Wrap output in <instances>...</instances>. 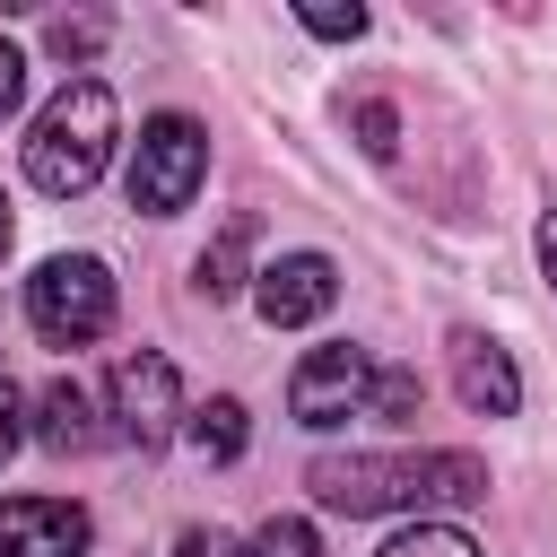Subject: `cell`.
I'll use <instances>...</instances> for the list:
<instances>
[{"label": "cell", "instance_id": "cell-1", "mask_svg": "<svg viewBox=\"0 0 557 557\" xmlns=\"http://www.w3.org/2000/svg\"><path fill=\"white\" fill-rule=\"evenodd\" d=\"M305 487L331 513H392V505H479L487 461L479 453H322Z\"/></svg>", "mask_w": 557, "mask_h": 557}, {"label": "cell", "instance_id": "cell-2", "mask_svg": "<svg viewBox=\"0 0 557 557\" xmlns=\"http://www.w3.org/2000/svg\"><path fill=\"white\" fill-rule=\"evenodd\" d=\"M104 157H113V87L104 78H70L26 131V183L52 191V200H78L104 174Z\"/></svg>", "mask_w": 557, "mask_h": 557}, {"label": "cell", "instance_id": "cell-3", "mask_svg": "<svg viewBox=\"0 0 557 557\" xmlns=\"http://www.w3.org/2000/svg\"><path fill=\"white\" fill-rule=\"evenodd\" d=\"M26 322H35V339H52V348L104 339V331H113V270H104L96 252H52V261L26 278Z\"/></svg>", "mask_w": 557, "mask_h": 557}, {"label": "cell", "instance_id": "cell-4", "mask_svg": "<svg viewBox=\"0 0 557 557\" xmlns=\"http://www.w3.org/2000/svg\"><path fill=\"white\" fill-rule=\"evenodd\" d=\"M200 174H209V131L191 113H157L139 131V148H131V209L174 218V209H191Z\"/></svg>", "mask_w": 557, "mask_h": 557}, {"label": "cell", "instance_id": "cell-5", "mask_svg": "<svg viewBox=\"0 0 557 557\" xmlns=\"http://www.w3.org/2000/svg\"><path fill=\"white\" fill-rule=\"evenodd\" d=\"M366 400H374V357H366V348H313V357L287 374V409H296V426H313V435L366 418Z\"/></svg>", "mask_w": 557, "mask_h": 557}, {"label": "cell", "instance_id": "cell-6", "mask_svg": "<svg viewBox=\"0 0 557 557\" xmlns=\"http://www.w3.org/2000/svg\"><path fill=\"white\" fill-rule=\"evenodd\" d=\"M174 418H183V383H174V366H165L157 348L113 357V426H122L139 453H157V444L174 435Z\"/></svg>", "mask_w": 557, "mask_h": 557}, {"label": "cell", "instance_id": "cell-7", "mask_svg": "<svg viewBox=\"0 0 557 557\" xmlns=\"http://www.w3.org/2000/svg\"><path fill=\"white\" fill-rule=\"evenodd\" d=\"M331 296H339V270H331L322 252H278V261L252 278V305H261L270 331H305V322H322Z\"/></svg>", "mask_w": 557, "mask_h": 557}, {"label": "cell", "instance_id": "cell-8", "mask_svg": "<svg viewBox=\"0 0 557 557\" xmlns=\"http://www.w3.org/2000/svg\"><path fill=\"white\" fill-rule=\"evenodd\" d=\"M0 557H87V505H70V496H9L0 505Z\"/></svg>", "mask_w": 557, "mask_h": 557}, {"label": "cell", "instance_id": "cell-9", "mask_svg": "<svg viewBox=\"0 0 557 557\" xmlns=\"http://www.w3.org/2000/svg\"><path fill=\"white\" fill-rule=\"evenodd\" d=\"M453 392H461L470 418H513L522 409V374L487 331H453Z\"/></svg>", "mask_w": 557, "mask_h": 557}, {"label": "cell", "instance_id": "cell-10", "mask_svg": "<svg viewBox=\"0 0 557 557\" xmlns=\"http://www.w3.org/2000/svg\"><path fill=\"white\" fill-rule=\"evenodd\" d=\"M35 435L52 444V453H87L96 444V409H87V392L61 374V383H44V400H35Z\"/></svg>", "mask_w": 557, "mask_h": 557}, {"label": "cell", "instance_id": "cell-11", "mask_svg": "<svg viewBox=\"0 0 557 557\" xmlns=\"http://www.w3.org/2000/svg\"><path fill=\"white\" fill-rule=\"evenodd\" d=\"M244 435H252V426H244V400H226V392H218V400H200V409H191V444H200V461H235V453H244Z\"/></svg>", "mask_w": 557, "mask_h": 557}, {"label": "cell", "instance_id": "cell-12", "mask_svg": "<svg viewBox=\"0 0 557 557\" xmlns=\"http://www.w3.org/2000/svg\"><path fill=\"white\" fill-rule=\"evenodd\" d=\"M244 244H252V226H244V218H235V226H226V235H218V244H209V252H200V296H209V305H218V296H235V287H244Z\"/></svg>", "mask_w": 557, "mask_h": 557}, {"label": "cell", "instance_id": "cell-13", "mask_svg": "<svg viewBox=\"0 0 557 557\" xmlns=\"http://www.w3.org/2000/svg\"><path fill=\"white\" fill-rule=\"evenodd\" d=\"M374 557H479V540L453 531V522H409V531H392Z\"/></svg>", "mask_w": 557, "mask_h": 557}, {"label": "cell", "instance_id": "cell-14", "mask_svg": "<svg viewBox=\"0 0 557 557\" xmlns=\"http://www.w3.org/2000/svg\"><path fill=\"white\" fill-rule=\"evenodd\" d=\"M244 557H322V540H313V522L278 513V522H261V531H252V548H244Z\"/></svg>", "mask_w": 557, "mask_h": 557}, {"label": "cell", "instance_id": "cell-15", "mask_svg": "<svg viewBox=\"0 0 557 557\" xmlns=\"http://www.w3.org/2000/svg\"><path fill=\"white\" fill-rule=\"evenodd\" d=\"M366 418H418V374L409 366H374V400Z\"/></svg>", "mask_w": 557, "mask_h": 557}, {"label": "cell", "instance_id": "cell-16", "mask_svg": "<svg viewBox=\"0 0 557 557\" xmlns=\"http://www.w3.org/2000/svg\"><path fill=\"white\" fill-rule=\"evenodd\" d=\"M44 44H52V61H87V52L104 44V17H52Z\"/></svg>", "mask_w": 557, "mask_h": 557}, {"label": "cell", "instance_id": "cell-17", "mask_svg": "<svg viewBox=\"0 0 557 557\" xmlns=\"http://www.w3.org/2000/svg\"><path fill=\"white\" fill-rule=\"evenodd\" d=\"M305 26L331 35V44H357V35H366V9H305Z\"/></svg>", "mask_w": 557, "mask_h": 557}, {"label": "cell", "instance_id": "cell-18", "mask_svg": "<svg viewBox=\"0 0 557 557\" xmlns=\"http://www.w3.org/2000/svg\"><path fill=\"white\" fill-rule=\"evenodd\" d=\"M17 444H26V400H17V383L0 374V461H9Z\"/></svg>", "mask_w": 557, "mask_h": 557}, {"label": "cell", "instance_id": "cell-19", "mask_svg": "<svg viewBox=\"0 0 557 557\" xmlns=\"http://www.w3.org/2000/svg\"><path fill=\"white\" fill-rule=\"evenodd\" d=\"M17 96H26V52H17V44H0V122L17 113Z\"/></svg>", "mask_w": 557, "mask_h": 557}, {"label": "cell", "instance_id": "cell-20", "mask_svg": "<svg viewBox=\"0 0 557 557\" xmlns=\"http://www.w3.org/2000/svg\"><path fill=\"white\" fill-rule=\"evenodd\" d=\"M357 131H366V157H392V113L383 104H357Z\"/></svg>", "mask_w": 557, "mask_h": 557}, {"label": "cell", "instance_id": "cell-21", "mask_svg": "<svg viewBox=\"0 0 557 557\" xmlns=\"http://www.w3.org/2000/svg\"><path fill=\"white\" fill-rule=\"evenodd\" d=\"M174 557H244V548H235L226 531H183V548H174Z\"/></svg>", "mask_w": 557, "mask_h": 557}, {"label": "cell", "instance_id": "cell-22", "mask_svg": "<svg viewBox=\"0 0 557 557\" xmlns=\"http://www.w3.org/2000/svg\"><path fill=\"white\" fill-rule=\"evenodd\" d=\"M531 244H540V270H548V287H557V209H540V235H531Z\"/></svg>", "mask_w": 557, "mask_h": 557}, {"label": "cell", "instance_id": "cell-23", "mask_svg": "<svg viewBox=\"0 0 557 557\" xmlns=\"http://www.w3.org/2000/svg\"><path fill=\"white\" fill-rule=\"evenodd\" d=\"M9 235H17V226H9V191H0V252H9Z\"/></svg>", "mask_w": 557, "mask_h": 557}]
</instances>
